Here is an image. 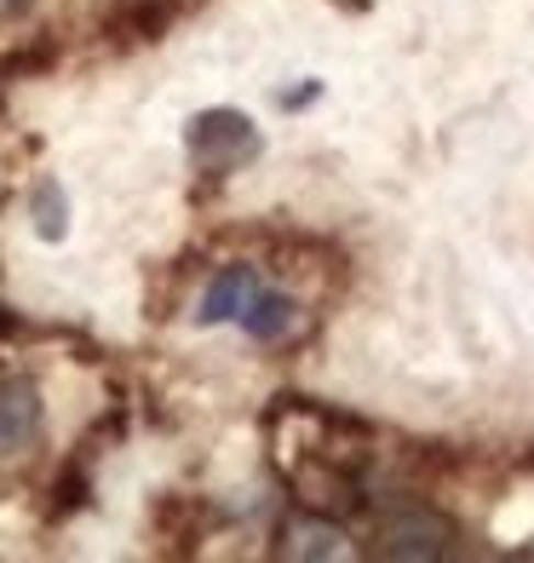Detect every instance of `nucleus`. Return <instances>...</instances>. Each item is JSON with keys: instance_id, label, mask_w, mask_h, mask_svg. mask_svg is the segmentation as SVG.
I'll return each mask as SVG.
<instances>
[{"instance_id": "423d86ee", "label": "nucleus", "mask_w": 534, "mask_h": 563, "mask_svg": "<svg viewBox=\"0 0 534 563\" xmlns=\"http://www.w3.org/2000/svg\"><path fill=\"white\" fill-rule=\"evenodd\" d=\"M30 213H35V236L41 242H64L69 236V196L58 178H41L30 190Z\"/></svg>"}, {"instance_id": "6e6552de", "label": "nucleus", "mask_w": 534, "mask_h": 563, "mask_svg": "<svg viewBox=\"0 0 534 563\" xmlns=\"http://www.w3.org/2000/svg\"><path fill=\"white\" fill-rule=\"evenodd\" d=\"M7 7H12V12H23V7H30V0H7Z\"/></svg>"}, {"instance_id": "f257e3e1", "label": "nucleus", "mask_w": 534, "mask_h": 563, "mask_svg": "<svg viewBox=\"0 0 534 563\" xmlns=\"http://www.w3.org/2000/svg\"><path fill=\"white\" fill-rule=\"evenodd\" d=\"M185 150H190V162L201 167V173H242L247 162H259V150H265V139H259V126H253V115H242V110H201V115H190V126H185Z\"/></svg>"}, {"instance_id": "0eeeda50", "label": "nucleus", "mask_w": 534, "mask_h": 563, "mask_svg": "<svg viewBox=\"0 0 534 563\" xmlns=\"http://www.w3.org/2000/svg\"><path fill=\"white\" fill-rule=\"evenodd\" d=\"M282 541H288L282 558H340V552H345L340 529H334V523H322V518H299V523H288Z\"/></svg>"}, {"instance_id": "39448f33", "label": "nucleus", "mask_w": 534, "mask_h": 563, "mask_svg": "<svg viewBox=\"0 0 534 563\" xmlns=\"http://www.w3.org/2000/svg\"><path fill=\"white\" fill-rule=\"evenodd\" d=\"M293 322H299V305H293V294H282V288H265V282H259L236 328H242L247 340H259V345H276V340H288V334H293Z\"/></svg>"}, {"instance_id": "f03ea898", "label": "nucleus", "mask_w": 534, "mask_h": 563, "mask_svg": "<svg viewBox=\"0 0 534 563\" xmlns=\"http://www.w3.org/2000/svg\"><path fill=\"white\" fill-rule=\"evenodd\" d=\"M374 552L379 558H448L454 552V523L431 506H391L374 529Z\"/></svg>"}, {"instance_id": "7ed1b4c3", "label": "nucleus", "mask_w": 534, "mask_h": 563, "mask_svg": "<svg viewBox=\"0 0 534 563\" xmlns=\"http://www.w3.org/2000/svg\"><path fill=\"white\" fill-rule=\"evenodd\" d=\"M46 438L41 386L23 374H0V460H23Z\"/></svg>"}, {"instance_id": "20e7f679", "label": "nucleus", "mask_w": 534, "mask_h": 563, "mask_svg": "<svg viewBox=\"0 0 534 563\" xmlns=\"http://www.w3.org/2000/svg\"><path fill=\"white\" fill-rule=\"evenodd\" d=\"M253 288H259V271H253V265H224V271H213L208 288H201V299H196V311H190V322H196V328L242 322Z\"/></svg>"}]
</instances>
